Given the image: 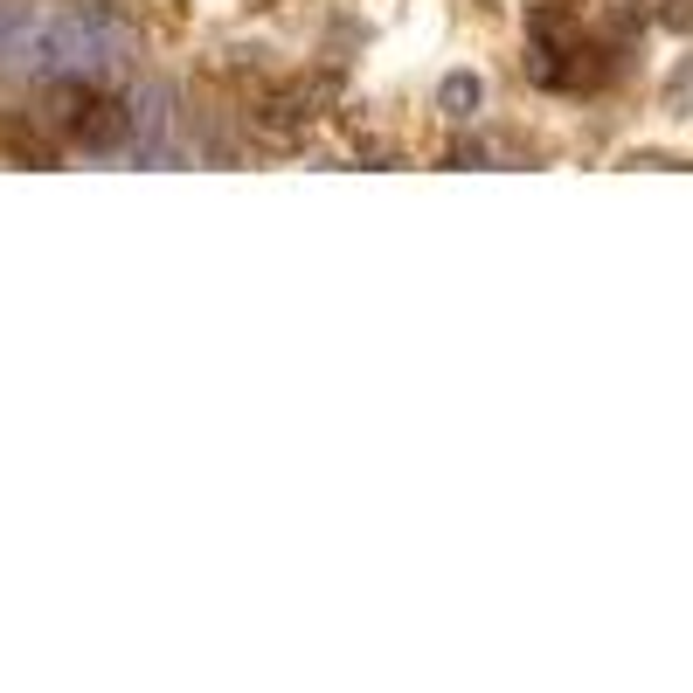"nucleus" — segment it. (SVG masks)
Instances as JSON below:
<instances>
[{
    "instance_id": "nucleus-1",
    "label": "nucleus",
    "mask_w": 693,
    "mask_h": 693,
    "mask_svg": "<svg viewBox=\"0 0 693 693\" xmlns=\"http://www.w3.org/2000/svg\"><path fill=\"white\" fill-rule=\"evenodd\" d=\"M139 125H133V97H76V112H70V139L84 146V153H112L125 146Z\"/></svg>"
},
{
    "instance_id": "nucleus-2",
    "label": "nucleus",
    "mask_w": 693,
    "mask_h": 693,
    "mask_svg": "<svg viewBox=\"0 0 693 693\" xmlns=\"http://www.w3.org/2000/svg\"><path fill=\"white\" fill-rule=\"evenodd\" d=\"M479 105H485V84H479L472 70H451L444 84H438V112H444V118H458V125H465Z\"/></svg>"
},
{
    "instance_id": "nucleus-3",
    "label": "nucleus",
    "mask_w": 693,
    "mask_h": 693,
    "mask_svg": "<svg viewBox=\"0 0 693 693\" xmlns=\"http://www.w3.org/2000/svg\"><path fill=\"white\" fill-rule=\"evenodd\" d=\"M305 118H313V97L298 91V97H271V105H264V118H256V125H264L271 139H292Z\"/></svg>"
},
{
    "instance_id": "nucleus-4",
    "label": "nucleus",
    "mask_w": 693,
    "mask_h": 693,
    "mask_svg": "<svg viewBox=\"0 0 693 693\" xmlns=\"http://www.w3.org/2000/svg\"><path fill=\"white\" fill-rule=\"evenodd\" d=\"M569 8H527V35H534V49H569Z\"/></svg>"
},
{
    "instance_id": "nucleus-5",
    "label": "nucleus",
    "mask_w": 693,
    "mask_h": 693,
    "mask_svg": "<svg viewBox=\"0 0 693 693\" xmlns=\"http://www.w3.org/2000/svg\"><path fill=\"white\" fill-rule=\"evenodd\" d=\"M451 167H465V174L485 167V146H479V139H458V146H451Z\"/></svg>"
}]
</instances>
